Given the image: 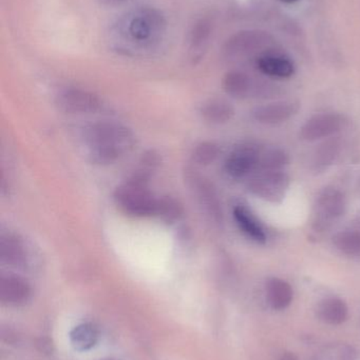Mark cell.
<instances>
[{"label": "cell", "mask_w": 360, "mask_h": 360, "mask_svg": "<svg viewBox=\"0 0 360 360\" xmlns=\"http://www.w3.org/2000/svg\"><path fill=\"white\" fill-rule=\"evenodd\" d=\"M167 32L168 22L160 8L137 6L113 21L108 42L114 52L124 56H151L162 48Z\"/></svg>", "instance_id": "obj_1"}, {"label": "cell", "mask_w": 360, "mask_h": 360, "mask_svg": "<svg viewBox=\"0 0 360 360\" xmlns=\"http://www.w3.org/2000/svg\"><path fill=\"white\" fill-rule=\"evenodd\" d=\"M88 158L97 165H111L130 153L135 145L132 131L123 124L101 122L85 131Z\"/></svg>", "instance_id": "obj_2"}, {"label": "cell", "mask_w": 360, "mask_h": 360, "mask_svg": "<svg viewBox=\"0 0 360 360\" xmlns=\"http://www.w3.org/2000/svg\"><path fill=\"white\" fill-rule=\"evenodd\" d=\"M149 177V173L139 170L116 188L113 199L120 212L135 218L156 215L159 198L150 191Z\"/></svg>", "instance_id": "obj_3"}, {"label": "cell", "mask_w": 360, "mask_h": 360, "mask_svg": "<svg viewBox=\"0 0 360 360\" xmlns=\"http://www.w3.org/2000/svg\"><path fill=\"white\" fill-rule=\"evenodd\" d=\"M276 49V39L268 31L259 29L241 30L230 35L222 46V54L228 60L255 57Z\"/></svg>", "instance_id": "obj_4"}, {"label": "cell", "mask_w": 360, "mask_h": 360, "mask_svg": "<svg viewBox=\"0 0 360 360\" xmlns=\"http://www.w3.org/2000/svg\"><path fill=\"white\" fill-rule=\"evenodd\" d=\"M347 210V199L342 191L335 188H325L319 193L314 207L315 230L327 231L334 221L344 216Z\"/></svg>", "instance_id": "obj_5"}, {"label": "cell", "mask_w": 360, "mask_h": 360, "mask_svg": "<svg viewBox=\"0 0 360 360\" xmlns=\"http://www.w3.org/2000/svg\"><path fill=\"white\" fill-rule=\"evenodd\" d=\"M289 175L283 171L257 172L247 184L249 192L264 200L280 202L289 190Z\"/></svg>", "instance_id": "obj_6"}, {"label": "cell", "mask_w": 360, "mask_h": 360, "mask_svg": "<svg viewBox=\"0 0 360 360\" xmlns=\"http://www.w3.org/2000/svg\"><path fill=\"white\" fill-rule=\"evenodd\" d=\"M222 86L230 96L237 99L247 98L251 95L266 97V95L276 93L277 89L270 82L254 79L249 74L237 70L230 71L224 75Z\"/></svg>", "instance_id": "obj_7"}, {"label": "cell", "mask_w": 360, "mask_h": 360, "mask_svg": "<svg viewBox=\"0 0 360 360\" xmlns=\"http://www.w3.org/2000/svg\"><path fill=\"white\" fill-rule=\"evenodd\" d=\"M213 31L215 22L213 19L207 15L199 17L192 23L186 37L187 58L192 65H199L204 59L211 46Z\"/></svg>", "instance_id": "obj_8"}, {"label": "cell", "mask_w": 360, "mask_h": 360, "mask_svg": "<svg viewBox=\"0 0 360 360\" xmlns=\"http://www.w3.org/2000/svg\"><path fill=\"white\" fill-rule=\"evenodd\" d=\"M261 149L253 143H241L226 158L224 169L232 179H240L257 169Z\"/></svg>", "instance_id": "obj_9"}, {"label": "cell", "mask_w": 360, "mask_h": 360, "mask_svg": "<svg viewBox=\"0 0 360 360\" xmlns=\"http://www.w3.org/2000/svg\"><path fill=\"white\" fill-rule=\"evenodd\" d=\"M59 109L68 114H91L101 108V101L90 91L80 88H66L57 94Z\"/></svg>", "instance_id": "obj_10"}, {"label": "cell", "mask_w": 360, "mask_h": 360, "mask_svg": "<svg viewBox=\"0 0 360 360\" xmlns=\"http://www.w3.org/2000/svg\"><path fill=\"white\" fill-rule=\"evenodd\" d=\"M346 124L344 116L337 113H323L306 120L300 129V137L306 141L328 139L340 132Z\"/></svg>", "instance_id": "obj_11"}, {"label": "cell", "mask_w": 360, "mask_h": 360, "mask_svg": "<svg viewBox=\"0 0 360 360\" xmlns=\"http://www.w3.org/2000/svg\"><path fill=\"white\" fill-rule=\"evenodd\" d=\"M31 295V285L23 277L12 273L0 277V302L6 306H23Z\"/></svg>", "instance_id": "obj_12"}, {"label": "cell", "mask_w": 360, "mask_h": 360, "mask_svg": "<svg viewBox=\"0 0 360 360\" xmlns=\"http://www.w3.org/2000/svg\"><path fill=\"white\" fill-rule=\"evenodd\" d=\"M256 67L268 77L287 79L295 74L296 65L287 55L277 49L268 51L256 58Z\"/></svg>", "instance_id": "obj_13"}, {"label": "cell", "mask_w": 360, "mask_h": 360, "mask_svg": "<svg viewBox=\"0 0 360 360\" xmlns=\"http://www.w3.org/2000/svg\"><path fill=\"white\" fill-rule=\"evenodd\" d=\"M31 249L18 235L6 233L0 240V254L4 264L14 268H25L32 259Z\"/></svg>", "instance_id": "obj_14"}, {"label": "cell", "mask_w": 360, "mask_h": 360, "mask_svg": "<svg viewBox=\"0 0 360 360\" xmlns=\"http://www.w3.org/2000/svg\"><path fill=\"white\" fill-rule=\"evenodd\" d=\"M188 181H190L194 194L197 195V198L206 210L209 216L216 222H222L221 205H220L219 198H218L213 184L204 177L199 176L196 173H192L188 176Z\"/></svg>", "instance_id": "obj_15"}, {"label": "cell", "mask_w": 360, "mask_h": 360, "mask_svg": "<svg viewBox=\"0 0 360 360\" xmlns=\"http://www.w3.org/2000/svg\"><path fill=\"white\" fill-rule=\"evenodd\" d=\"M299 108V103L295 101H278L255 108L252 116L261 124H278L295 116Z\"/></svg>", "instance_id": "obj_16"}, {"label": "cell", "mask_w": 360, "mask_h": 360, "mask_svg": "<svg viewBox=\"0 0 360 360\" xmlns=\"http://www.w3.org/2000/svg\"><path fill=\"white\" fill-rule=\"evenodd\" d=\"M235 221L243 234L247 235L252 240L257 243H266V234L263 226L258 221L251 210L242 205H236L232 211Z\"/></svg>", "instance_id": "obj_17"}, {"label": "cell", "mask_w": 360, "mask_h": 360, "mask_svg": "<svg viewBox=\"0 0 360 360\" xmlns=\"http://www.w3.org/2000/svg\"><path fill=\"white\" fill-rule=\"evenodd\" d=\"M266 300L274 310H285L293 302V288L283 279L273 277L266 283Z\"/></svg>", "instance_id": "obj_18"}, {"label": "cell", "mask_w": 360, "mask_h": 360, "mask_svg": "<svg viewBox=\"0 0 360 360\" xmlns=\"http://www.w3.org/2000/svg\"><path fill=\"white\" fill-rule=\"evenodd\" d=\"M342 149V143L338 139H329L323 141L313 152L311 158V169L314 172H323L334 164Z\"/></svg>", "instance_id": "obj_19"}, {"label": "cell", "mask_w": 360, "mask_h": 360, "mask_svg": "<svg viewBox=\"0 0 360 360\" xmlns=\"http://www.w3.org/2000/svg\"><path fill=\"white\" fill-rule=\"evenodd\" d=\"M69 338L74 350L86 352L94 348L99 342V329L94 323H82L71 330Z\"/></svg>", "instance_id": "obj_20"}, {"label": "cell", "mask_w": 360, "mask_h": 360, "mask_svg": "<svg viewBox=\"0 0 360 360\" xmlns=\"http://www.w3.org/2000/svg\"><path fill=\"white\" fill-rule=\"evenodd\" d=\"M319 319L328 325L337 326L348 319V306L337 297L325 298L317 309Z\"/></svg>", "instance_id": "obj_21"}, {"label": "cell", "mask_w": 360, "mask_h": 360, "mask_svg": "<svg viewBox=\"0 0 360 360\" xmlns=\"http://www.w3.org/2000/svg\"><path fill=\"white\" fill-rule=\"evenodd\" d=\"M200 112L203 120L213 124H225L235 115L234 107L222 99L207 101L202 105Z\"/></svg>", "instance_id": "obj_22"}, {"label": "cell", "mask_w": 360, "mask_h": 360, "mask_svg": "<svg viewBox=\"0 0 360 360\" xmlns=\"http://www.w3.org/2000/svg\"><path fill=\"white\" fill-rule=\"evenodd\" d=\"M333 245L345 255L360 257V232L355 229L340 231L333 236Z\"/></svg>", "instance_id": "obj_23"}, {"label": "cell", "mask_w": 360, "mask_h": 360, "mask_svg": "<svg viewBox=\"0 0 360 360\" xmlns=\"http://www.w3.org/2000/svg\"><path fill=\"white\" fill-rule=\"evenodd\" d=\"M289 155L283 150L270 149L268 151L261 152L256 170H258V172L281 171L289 165Z\"/></svg>", "instance_id": "obj_24"}, {"label": "cell", "mask_w": 360, "mask_h": 360, "mask_svg": "<svg viewBox=\"0 0 360 360\" xmlns=\"http://www.w3.org/2000/svg\"><path fill=\"white\" fill-rule=\"evenodd\" d=\"M182 214H183L182 205L175 199L171 197L159 198L156 217L160 218L163 221L173 224L182 217Z\"/></svg>", "instance_id": "obj_25"}, {"label": "cell", "mask_w": 360, "mask_h": 360, "mask_svg": "<svg viewBox=\"0 0 360 360\" xmlns=\"http://www.w3.org/2000/svg\"><path fill=\"white\" fill-rule=\"evenodd\" d=\"M219 154L220 149L218 145L211 141H204L197 146L192 153V158L197 164L209 166L217 160Z\"/></svg>", "instance_id": "obj_26"}, {"label": "cell", "mask_w": 360, "mask_h": 360, "mask_svg": "<svg viewBox=\"0 0 360 360\" xmlns=\"http://www.w3.org/2000/svg\"><path fill=\"white\" fill-rule=\"evenodd\" d=\"M104 6H118V4H126L131 0H94Z\"/></svg>", "instance_id": "obj_27"}, {"label": "cell", "mask_w": 360, "mask_h": 360, "mask_svg": "<svg viewBox=\"0 0 360 360\" xmlns=\"http://www.w3.org/2000/svg\"><path fill=\"white\" fill-rule=\"evenodd\" d=\"M281 360H296V359L294 357V355L287 354L285 355Z\"/></svg>", "instance_id": "obj_28"}, {"label": "cell", "mask_w": 360, "mask_h": 360, "mask_svg": "<svg viewBox=\"0 0 360 360\" xmlns=\"http://www.w3.org/2000/svg\"><path fill=\"white\" fill-rule=\"evenodd\" d=\"M280 2H283V4H295V2L299 1V0H279Z\"/></svg>", "instance_id": "obj_29"}, {"label": "cell", "mask_w": 360, "mask_h": 360, "mask_svg": "<svg viewBox=\"0 0 360 360\" xmlns=\"http://www.w3.org/2000/svg\"><path fill=\"white\" fill-rule=\"evenodd\" d=\"M99 360H118V359H113V357H106V359H101Z\"/></svg>", "instance_id": "obj_30"}, {"label": "cell", "mask_w": 360, "mask_h": 360, "mask_svg": "<svg viewBox=\"0 0 360 360\" xmlns=\"http://www.w3.org/2000/svg\"><path fill=\"white\" fill-rule=\"evenodd\" d=\"M356 229H357V230H359V232H360V222H359V226H356Z\"/></svg>", "instance_id": "obj_31"}]
</instances>
